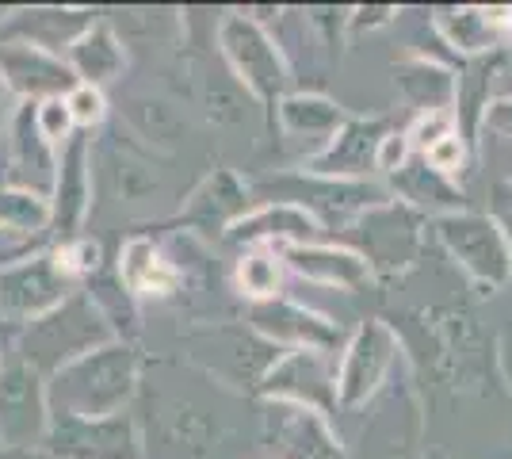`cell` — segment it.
<instances>
[{
  "mask_svg": "<svg viewBox=\"0 0 512 459\" xmlns=\"http://www.w3.org/2000/svg\"><path fill=\"white\" fill-rule=\"evenodd\" d=\"M138 372L142 356L127 341H107L88 356L65 364L58 375L46 383V402L50 414H73V417H111L123 414L127 402L138 391Z\"/></svg>",
  "mask_w": 512,
  "mask_h": 459,
  "instance_id": "6da1fadb",
  "label": "cell"
},
{
  "mask_svg": "<svg viewBox=\"0 0 512 459\" xmlns=\"http://www.w3.org/2000/svg\"><path fill=\"white\" fill-rule=\"evenodd\" d=\"M107 341H115V329L107 326V318L96 310V303L85 291H73L62 306H54L50 314H43L39 322L23 329L20 360L46 379V375H58L65 364L81 360Z\"/></svg>",
  "mask_w": 512,
  "mask_h": 459,
  "instance_id": "7a4b0ae2",
  "label": "cell"
},
{
  "mask_svg": "<svg viewBox=\"0 0 512 459\" xmlns=\"http://www.w3.org/2000/svg\"><path fill=\"white\" fill-rule=\"evenodd\" d=\"M218 50L226 58V66L234 73V81L249 96L264 104H279L287 96L291 73L279 54V46L268 39V31L249 16H226L218 23Z\"/></svg>",
  "mask_w": 512,
  "mask_h": 459,
  "instance_id": "3957f363",
  "label": "cell"
},
{
  "mask_svg": "<svg viewBox=\"0 0 512 459\" xmlns=\"http://www.w3.org/2000/svg\"><path fill=\"white\" fill-rule=\"evenodd\" d=\"M436 234L470 280H478L490 291H501L512 280V241L493 215L455 211L436 219Z\"/></svg>",
  "mask_w": 512,
  "mask_h": 459,
  "instance_id": "277c9868",
  "label": "cell"
},
{
  "mask_svg": "<svg viewBox=\"0 0 512 459\" xmlns=\"http://www.w3.org/2000/svg\"><path fill=\"white\" fill-rule=\"evenodd\" d=\"M77 280L65 272L58 249L0 268V322L31 326L73 295Z\"/></svg>",
  "mask_w": 512,
  "mask_h": 459,
  "instance_id": "5b68a950",
  "label": "cell"
},
{
  "mask_svg": "<svg viewBox=\"0 0 512 459\" xmlns=\"http://www.w3.org/2000/svg\"><path fill=\"white\" fill-rule=\"evenodd\" d=\"M260 192H268V196L287 192L283 199H272V203H295L318 226H333V230L390 203V192L379 188V184H367V180H325V176L306 173L283 176L279 184H264Z\"/></svg>",
  "mask_w": 512,
  "mask_h": 459,
  "instance_id": "8992f818",
  "label": "cell"
},
{
  "mask_svg": "<svg viewBox=\"0 0 512 459\" xmlns=\"http://www.w3.org/2000/svg\"><path fill=\"white\" fill-rule=\"evenodd\" d=\"M43 448L54 459H142V437L127 414H50Z\"/></svg>",
  "mask_w": 512,
  "mask_h": 459,
  "instance_id": "52a82bcc",
  "label": "cell"
},
{
  "mask_svg": "<svg viewBox=\"0 0 512 459\" xmlns=\"http://www.w3.org/2000/svg\"><path fill=\"white\" fill-rule=\"evenodd\" d=\"M50 429L46 379L23 360L0 368V444L8 448H39Z\"/></svg>",
  "mask_w": 512,
  "mask_h": 459,
  "instance_id": "ba28073f",
  "label": "cell"
},
{
  "mask_svg": "<svg viewBox=\"0 0 512 459\" xmlns=\"http://www.w3.org/2000/svg\"><path fill=\"white\" fill-rule=\"evenodd\" d=\"M260 391L276 402H295L306 410L329 414L337 410V356L306 349L283 352L260 379Z\"/></svg>",
  "mask_w": 512,
  "mask_h": 459,
  "instance_id": "9c48e42d",
  "label": "cell"
},
{
  "mask_svg": "<svg viewBox=\"0 0 512 459\" xmlns=\"http://www.w3.org/2000/svg\"><path fill=\"white\" fill-rule=\"evenodd\" d=\"M264 444L268 459H344L337 433L325 414L295 402H264Z\"/></svg>",
  "mask_w": 512,
  "mask_h": 459,
  "instance_id": "30bf717a",
  "label": "cell"
},
{
  "mask_svg": "<svg viewBox=\"0 0 512 459\" xmlns=\"http://www.w3.org/2000/svg\"><path fill=\"white\" fill-rule=\"evenodd\" d=\"M394 352H398V337L390 333V326L363 322L348 337L341 364H337V406L356 410L379 391V383H383L390 364H394Z\"/></svg>",
  "mask_w": 512,
  "mask_h": 459,
  "instance_id": "8fae6325",
  "label": "cell"
},
{
  "mask_svg": "<svg viewBox=\"0 0 512 459\" xmlns=\"http://www.w3.org/2000/svg\"><path fill=\"white\" fill-rule=\"evenodd\" d=\"M0 81L23 104H43V100H65L81 85L77 73L69 69L62 54H50L31 43H0Z\"/></svg>",
  "mask_w": 512,
  "mask_h": 459,
  "instance_id": "7c38bea8",
  "label": "cell"
},
{
  "mask_svg": "<svg viewBox=\"0 0 512 459\" xmlns=\"http://www.w3.org/2000/svg\"><path fill=\"white\" fill-rule=\"evenodd\" d=\"M253 322L256 337H264L268 345H287V349H306V352H325L337 356L344 352V329L329 318H321L314 310H306L299 303L287 299H268V303H253Z\"/></svg>",
  "mask_w": 512,
  "mask_h": 459,
  "instance_id": "4fadbf2b",
  "label": "cell"
},
{
  "mask_svg": "<svg viewBox=\"0 0 512 459\" xmlns=\"http://www.w3.org/2000/svg\"><path fill=\"white\" fill-rule=\"evenodd\" d=\"M92 207V142L85 134H73L58 150V176L50 192V230L73 241Z\"/></svg>",
  "mask_w": 512,
  "mask_h": 459,
  "instance_id": "5bb4252c",
  "label": "cell"
},
{
  "mask_svg": "<svg viewBox=\"0 0 512 459\" xmlns=\"http://www.w3.org/2000/svg\"><path fill=\"white\" fill-rule=\"evenodd\" d=\"M58 176V150L50 146L35 123V104H20L12 115V146H8V173L4 188L31 192L39 199H50Z\"/></svg>",
  "mask_w": 512,
  "mask_h": 459,
  "instance_id": "9a60e30c",
  "label": "cell"
},
{
  "mask_svg": "<svg viewBox=\"0 0 512 459\" xmlns=\"http://www.w3.org/2000/svg\"><path fill=\"white\" fill-rule=\"evenodd\" d=\"M386 119H348L333 142L306 161V176L325 180H360L363 173L379 169V146L386 138Z\"/></svg>",
  "mask_w": 512,
  "mask_h": 459,
  "instance_id": "2e32d148",
  "label": "cell"
},
{
  "mask_svg": "<svg viewBox=\"0 0 512 459\" xmlns=\"http://www.w3.org/2000/svg\"><path fill=\"white\" fill-rule=\"evenodd\" d=\"M241 215H249V188L237 180L234 169L222 165L188 196L180 222L199 234H230V226Z\"/></svg>",
  "mask_w": 512,
  "mask_h": 459,
  "instance_id": "e0dca14e",
  "label": "cell"
},
{
  "mask_svg": "<svg viewBox=\"0 0 512 459\" xmlns=\"http://www.w3.org/2000/svg\"><path fill=\"white\" fill-rule=\"evenodd\" d=\"M279 261H287V268H295L302 280L310 284L337 287V291H356L371 280V261L352 253V249H337V245H283Z\"/></svg>",
  "mask_w": 512,
  "mask_h": 459,
  "instance_id": "ac0fdd59",
  "label": "cell"
},
{
  "mask_svg": "<svg viewBox=\"0 0 512 459\" xmlns=\"http://www.w3.org/2000/svg\"><path fill=\"white\" fill-rule=\"evenodd\" d=\"M321 234V226L302 207L295 203H268V207H256L249 215L230 226V241H245V245H306Z\"/></svg>",
  "mask_w": 512,
  "mask_h": 459,
  "instance_id": "d6986e66",
  "label": "cell"
},
{
  "mask_svg": "<svg viewBox=\"0 0 512 459\" xmlns=\"http://www.w3.org/2000/svg\"><path fill=\"white\" fill-rule=\"evenodd\" d=\"M92 27L88 12H62V8H31V12H16L8 20V39L12 43H31L50 54H62L77 43Z\"/></svg>",
  "mask_w": 512,
  "mask_h": 459,
  "instance_id": "ffe728a7",
  "label": "cell"
},
{
  "mask_svg": "<svg viewBox=\"0 0 512 459\" xmlns=\"http://www.w3.org/2000/svg\"><path fill=\"white\" fill-rule=\"evenodd\" d=\"M276 111H279V127L291 134V138L314 142L318 153L325 150V146L333 142V134L348 123V115H344L333 100L314 96V92H287L276 104Z\"/></svg>",
  "mask_w": 512,
  "mask_h": 459,
  "instance_id": "44dd1931",
  "label": "cell"
},
{
  "mask_svg": "<svg viewBox=\"0 0 512 459\" xmlns=\"http://www.w3.org/2000/svg\"><path fill=\"white\" fill-rule=\"evenodd\" d=\"M65 62H69V69L77 73L81 85L104 88L123 73V66H127V50H123L119 35H115L107 23H92L85 35L65 50Z\"/></svg>",
  "mask_w": 512,
  "mask_h": 459,
  "instance_id": "7402d4cb",
  "label": "cell"
},
{
  "mask_svg": "<svg viewBox=\"0 0 512 459\" xmlns=\"http://www.w3.org/2000/svg\"><path fill=\"white\" fill-rule=\"evenodd\" d=\"M440 35L463 54H486L505 43L512 27V8H451L436 16Z\"/></svg>",
  "mask_w": 512,
  "mask_h": 459,
  "instance_id": "603a6c76",
  "label": "cell"
},
{
  "mask_svg": "<svg viewBox=\"0 0 512 459\" xmlns=\"http://www.w3.org/2000/svg\"><path fill=\"white\" fill-rule=\"evenodd\" d=\"M119 280L130 295H153L165 299L180 287V272L165 261V253L150 238H130L119 253Z\"/></svg>",
  "mask_w": 512,
  "mask_h": 459,
  "instance_id": "cb8c5ba5",
  "label": "cell"
},
{
  "mask_svg": "<svg viewBox=\"0 0 512 459\" xmlns=\"http://www.w3.org/2000/svg\"><path fill=\"white\" fill-rule=\"evenodd\" d=\"M394 192H398L402 199H409L413 207L440 215V219H444V215H455V211H463V196H459V188L451 184V176L436 173L421 153H413L406 165L394 173Z\"/></svg>",
  "mask_w": 512,
  "mask_h": 459,
  "instance_id": "d4e9b609",
  "label": "cell"
},
{
  "mask_svg": "<svg viewBox=\"0 0 512 459\" xmlns=\"http://www.w3.org/2000/svg\"><path fill=\"white\" fill-rule=\"evenodd\" d=\"M394 85L402 88V96H406L421 115H440V111L451 115V104L459 100V81H455V73L444 66H436V62H425V58L394 66Z\"/></svg>",
  "mask_w": 512,
  "mask_h": 459,
  "instance_id": "484cf974",
  "label": "cell"
},
{
  "mask_svg": "<svg viewBox=\"0 0 512 459\" xmlns=\"http://www.w3.org/2000/svg\"><path fill=\"white\" fill-rule=\"evenodd\" d=\"M0 230L43 238L50 230V199L16 192V188H0Z\"/></svg>",
  "mask_w": 512,
  "mask_h": 459,
  "instance_id": "4316f807",
  "label": "cell"
},
{
  "mask_svg": "<svg viewBox=\"0 0 512 459\" xmlns=\"http://www.w3.org/2000/svg\"><path fill=\"white\" fill-rule=\"evenodd\" d=\"M130 123H134V131L142 134L150 146H161V150H169L180 142V134H184V123H180V115L165 104V100H130Z\"/></svg>",
  "mask_w": 512,
  "mask_h": 459,
  "instance_id": "83f0119b",
  "label": "cell"
},
{
  "mask_svg": "<svg viewBox=\"0 0 512 459\" xmlns=\"http://www.w3.org/2000/svg\"><path fill=\"white\" fill-rule=\"evenodd\" d=\"M237 287L253 303L279 299V257H272L268 249H256L249 257H241V264H237Z\"/></svg>",
  "mask_w": 512,
  "mask_h": 459,
  "instance_id": "f1b7e54d",
  "label": "cell"
},
{
  "mask_svg": "<svg viewBox=\"0 0 512 459\" xmlns=\"http://www.w3.org/2000/svg\"><path fill=\"white\" fill-rule=\"evenodd\" d=\"M245 88L234 81V73L230 77H207L203 81V108L211 115L214 123H222V127H234L245 119Z\"/></svg>",
  "mask_w": 512,
  "mask_h": 459,
  "instance_id": "f546056e",
  "label": "cell"
},
{
  "mask_svg": "<svg viewBox=\"0 0 512 459\" xmlns=\"http://www.w3.org/2000/svg\"><path fill=\"white\" fill-rule=\"evenodd\" d=\"M35 123H39V131H43V138L54 150H62L65 142L77 134V123H73V115L65 108V100H43V104H35Z\"/></svg>",
  "mask_w": 512,
  "mask_h": 459,
  "instance_id": "4dcf8cb0",
  "label": "cell"
},
{
  "mask_svg": "<svg viewBox=\"0 0 512 459\" xmlns=\"http://www.w3.org/2000/svg\"><path fill=\"white\" fill-rule=\"evenodd\" d=\"M65 108H69V115H73L77 127H96V123H104V115H107L104 88L77 85L69 96H65Z\"/></svg>",
  "mask_w": 512,
  "mask_h": 459,
  "instance_id": "1f68e13d",
  "label": "cell"
},
{
  "mask_svg": "<svg viewBox=\"0 0 512 459\" xmlns=\"http://www.w3.org/2000/svg\"><path fill=\"white\" fill-rule=\"evenodd\" d=\"M455 134V119H451L448 111H440V115H417V123L406 131V142L413 153H428L440 138H448Z\"/></svg>",
  "mask_w": 512,
  "mask_h": 459,
  "instance_id": "d6a6232c",
  "label": "cell"
},
{
  "mask_svg": "<svg viewBox=\"0 0 512 459\" xmlns=\"http://www.w3.org/2000/svg\"><path fill=\"white\" fill-rule=\"evenodd\" d=\"M111 169H115V184H119L123 199H142L157 188L153 173H146L142 165H134V161H127V157H119V153L111 157Z\"/></svg>",
  "mask_w": 512,
  "mask_h": 459,
  "instance_id": "836d02e7",
  "label": "cell"
},
{
  "mask_svg": "<svg viewBox=\"0 0 512 459\" xmlns=\"http://www.w3.org/2000/svg\"><path fill=\"white\" fill-rule=\"evenodd\" d=\"M421 157H425L440 176H455L459 169H463L467 150H463V138H459V134H448V138H440V142H436L428 153H421Z\"/></svg>",
  "mask_w": 512,
  "mask_h": 459,
  "instance_id": "e575fe53",
  "label": "cell"
},
{
  "mask_svg": "<svg viewBox=\"0 0 512 459\" xmlns=\"http://www.w3.org/2000/svg\"><path fill=\"white\" fill-rule=\"evenodd\" d=\"M409 157H413V150H409V142H406V134H386L383 138V146H379V169H386V173L394 176L402 165H406Z\"/></svg>",
  "mask_w": 512,
  "mask_h": 459,
  "instance_id": "d590c367",
  "label": "cell"
},
{
  "mask_svg": "<svg viewBox=\"0 0 512 459\" xmlns=\"http://www.w3.org/2000/svg\"><path fill=\"white\" fill-rule=\"evenodd\" d=\"M486 127H490L493 134H501V138H512V96L486 108Z\"/></svg>",
  "mask_w": 512,
  "mask_h": 459,
  "instance_id": "8d00e7d4",
  "label": "cell"
},
{
  "mask_svg": "<svg viewBox=\"0 0 512 459\" xmlns=\"http://www.w3.org/2000/svg\"><path fill=\"white\" fill-rule=\"evenodd\" d=\"M390 12H394V8H360V12L352 16V27H375V23H386L390 20Z\"/></svg>",
  "mask_w": 512,
  "mask_h": 459,
  "instance_id": "74e56055",
  "label": "cell"
},
{
  "mask_svg": "<svg viewBox=\"0 0 512 459\" xmlns=\"http://www.w3.org/2000/svg\"><path fill=\"white\" fill-rule=\"evenodd\" d=\"M12 100H16V96H12V92H8V85L0 81V127L8 123V115H16V111H12Z\"/></svg>",
  "mask_w": 512,
  "mask_h": 459,
  "instance_id": "f35d334b",
  "label": "cell"
},
{
  "mask_svg": "<svg viewBox=\"0 0 512 459\" xmlns=\"http://www.w3.org/2000/svg\"><path fill=\"white\" fill-rule=\"evenodd\" d=\"M505 372H509V379H512V341L505 345Z\"/></svg>",
  "mask_w": 512,
  "mask_h": 459,
  "instance_id": "ab89813d",
  "label": "cell"
},
{
  "mask_svg": "<svg viewBox=\"0 0 512 459\" xmlns=\"http://www.w3.org/2000/svg\"><path fill=\"white\" fill-rule=\"evenodd\" d=\"M0 368H4V360H0Z\"/></svg>",
  "mask_w": 512,
  "mask_h": 459,
  "instance_id": "60d3db41",
  "label": "cell"
},
{
  "mask_svg": "<svg viewBox=\"0 0 512 459\" xmlns=\"http://www.w3.org/2000/svg\"><path fill=\"white\" fill-rule=\"evenodd\" d=\"M264 459H268V456H264Z\"/></svg>",
  "mask_w": 512,
  "mask_h": 459,
  "instance_id": "b9f144b4",
  "label": "cell"
}]
</instances>
